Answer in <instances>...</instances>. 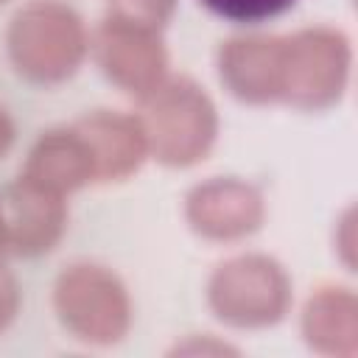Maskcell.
<instances>
[{"instance_id": "6da1fadb", "label": "cell", "mask_w": 358, "mask_h": 358, "mask_svg": "<svg viewBox=\"0 0 358 358\" xmlns=\"http://www.w3.org/2000/svg\"><path fill=\"white\" fill-rule=\"evenodd\" d=\"M84 17L64 0H28L6 28L8 62L20 78L53 87L73 78L90 56Z\"/></svg>"}, {"instance_id": "7a4b0ae2", "label": "cell", "mask_w": 358, "mask_h": 358, "mask_svg": "<svg viewBox=\"0 0 358 358\" xmlns=\"http://www.w3.org/2000/svg\"><path fill=\"white\" fill-rule=\"evenodd\" d=\"M137 115L148 137L151 159L165 168H193L204 162L218 143V106L193 76L171 73L140 101Z\"/></svg>"}, {"instance_id": "3957f363", "label": "cell", "mask_w": 358, "mask_h": 358, "mask_svg": "<svg viewBox=\"0 0 358 358\" xmlns=\"http://www.w3.org/2000/svg\"><path fill=\"white\" fill-rule=\"evenodd\" d=\"M204 299L227 327L266 330L291 313L294 280L274 255L238 252L210 271Z\"/></svg>"}, {"instance_id": "277c9868", "label": "cell", "mask_w": 358, "mask_h": 358, "mask_svg": "<svg viewBox=\"0 0 358 358\" xmlns=\"http://www.w3.org/2000/svg\"><path fill=\"white\" fill-rule=\"evenodd\" d=\"M59 324L81 344L115 347L134 324V302L120 274L95 260L67 263L50 291Z\"/></svg>"}, {"instance_id": "5b68a950", "label": "cell", "mask_w": 358, "mask_h": 358, "mask_svg": "<svg viewBox=\"0 0 358 358\" xmlns=\"http://www.w3.org/2000/svg\"><path fill=\"white\" fill-rule=\"evenodd\" d=\"M282 98L302 112H324L341 103L352 78V42L327 22L282 34Z\"/></svg>"}, {"instance_id": "8992f818", "label": "cell", "mask_w": 358, "mask_h": 358, "mask_svg": "<svg viewBox=\"0 0 358 358\" xmlns=\"http://www.w3.org/2000/svg\"><path fill=\"white\" fill-rule=\"evenodd\" d=\"M90 59L112 87L137 103L171 76V56L162 31L109 11L90 31Z\"/></svg>"}, {"instance_id": "52a82bcc", "label": "cell", "mask_w": 358, "mask_h": 358, "mask_svg": "<svg viewBox=\"0 0 358 358\" xmlns=\"http://www.w3.org/2000/svg\"><path fill=\"white\" fill-rule=\"evenodd\" d=\"M266 196L243 176H210L185 193L182 215L193 235L213 243H238L266 224Z\"/></svg>"}, {"instance_id": "ba28073f", "label": "cell", "mask_w": 358, "mask_h": 358, "mask_svg": "<svg viewBox=\"0 0 358 358\" xmlns=\"http://www.w3.org/2000/svg\"><path fill=\"white\" fill-rule=\"evenodd\" d=\"M0 218L6 252L34 260L59 246L67 232L70 207L67 196H59L20 173L0 190Z\"/></svg>"}, {"instance_id": "9c48e42d", "label": "cell", "mask_w": 358, "mask_h": 358, "mask_svg": "<svg viewBox=\"0 0 358 358\" xmlns=\"http://www.w3.org/2000/svg\"><path fill=\"white\" fill-rule=\"evenodd\" d=\"M282 34L249 31L218 45L215 70L224 90L249 106L280 103L282 98Z\"/></svg>"}, {"instance_id": "30bf717a", "label": "cell", "mask_w": 358, "mask_h": 358, "mask_svg": "<svg viewBox=\"0 0 358 358\" xmlns=\"http://www.w3.org/2000/svg\"><path fill=\"white\" fill-rule=\"evenodd\" d=\"M81 131L92 165H95V185H117L131 179L148 154V137L137 112L123 109H92L73 120Z\"/></svg>"}, {"instance_id": "8fae6325", "label": "cell", "mask_w": 358, "mask_h": 358, "mask_svg": "<svg viewBox=\"0 0 358 358\" xmlns=\"http://www.w3.org/2000/svg\"><path fill=\"white\" fill-rule=\"evenodd\" d=\"M299 333L310 352L324 358L358 355V296L344 282H319L302 302Z\"/></svg>"}, {"instance_id": "7c38bea8", "label": "cell", "mask_w": 358, "mask_h": 358, "mask_svg": "<svg viewBox=\"0 0 358 358\" xmlns=\"http://www.w3.org/2000/svg\"><path fill=\"white\" fill-rule=\"evenodd\" d=\"M20 173L59 196H73L95 185L92 154L73 123L42 131L31 143Z\"/></svg>"}, {"instance_id": "4fadbf2b", "label": "cell", "mask_w": 358, "mask_h": 358, "mask_svg": "<svg viewBox=\"0 0 358 358\" xmlns=\"http://www.w3.org/2000/svg\"><path fill=\"white\" fill-rule=\"evenodd\" d=\"M210 14L235 25H260L282 17L296 6V0H199Z\"/></svg>"}, {"instance_id": "5bb4252c", "label": "cell", "mask_w": 358, "mask_h": 358, "mask_svg": "<svg viewBox=\"0 0 358 358\" xmlns=\"http://www.w3.org/2000/svg\"><path fill=\"white\" fill-rule=\"evenodd\" d=\"M179 8V0H109V14L162 31Z\"/></svg>"}, {"instance_id": "9a60e30c", "label": "cell", "mask_w": 358, "mask_h": 358, "mask_svg": "<svg viewBox=\"0 0 358 358\" xmlns=\"http://www.w3.org/2000/svg\"><path fill=\"white\" fill-rule=\"evenodd\" d=\"M168 355H204V358H221V355H241V347L229 344L227 338L215 333H190L182 341H173Z\"/></svg>"}, {"instance_id": "2e32d148", "label": "cell", "mask_w": 358, "mask_h": 358, "mask_svg": "<svg viewBox=\"0 0 358 358\" xmlns=\"http://www.w3.org/2000/svg\"><path fill=\"white\" fill-rule=\"evenodd\" d=\"M355 207L347 204L333 227V252L347 271H355Z\"/></svg>"}, {"instance_id": "e0dca14e", "label": "cell", "mask_w": 358, "mask_h": 358, "mask_svg": "<svg viewBox=\"0 0 358 358\" xmlns=\"http://www.w3.org/2000/svg\"><path fill=\"white\" fill-rule=\"evenodd\" d=\"M20 308H22V288H20V280L17 274L3 263V255H0V333H6L14 319L20 316Z\"/></svg>"}, {"instance_id": "ac0fdd59", "label": "cell", "mask_w": 358, "mask_h": 358, "mask_svg": "<svg viewBox=\"0 0 358 358\" xmlns=\"http://www.w3.org/2000/svg\"><path fill=\"white\" fill-rule=\"evenodd\" d=\"M14 140H17V126H14L11 115L0 106V157H6V154L11 151Z\"/></svg>"}, {"instance_id": "d6986e66", "label": "cell", "mask_w": 358, "mask_h": 358, "mask_svg": "<svg viewBox=\"0 0 358 358\" xmlns=\"http://www.w3.org/2000/svg\"><path fill=\"white\" fill-rule=\"evenodd\" d=\"M0 255H6V232H3V218H0Z\"/></svg>"}, {"instance_id": "ffe728a7", "label": "cell", "mask_w": 358, "mask_h": 358, "mask_svg": "<svg viewBox=\"0 0 358 358\" xmlns=\"http://www.w3.org/2000/svg\"><path fill=\"white\" fill-rule=\"evenodd\" d=\"M0 3H6V0H0Z\"/></svg>"}]
</instances>
